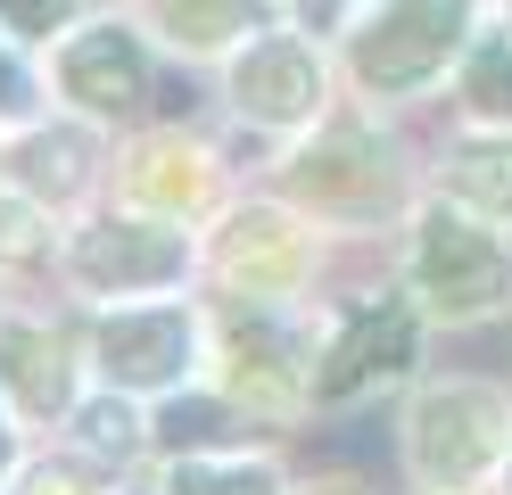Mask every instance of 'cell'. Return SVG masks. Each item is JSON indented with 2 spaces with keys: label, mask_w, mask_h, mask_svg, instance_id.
Instances as JSON below:
<instances>
[{
  "label": "cell",
  "mask_w": 512,
  "mask_h": 495,
  "mask_svg": "<svg viewBox=\"0 0 512 495\" xmlns=\"http://www.w3.org/2000/svg\"><path fill=\"white\" fill-rule=\"evenodd\" d=\"M512 454V396L488 380H430L405 413V471L422 495H471Z\"/></svg>",
  "instance_id": "6da1fadb"
},
{
  "label": "cell",
  "mask_w": 512,
  "mask_h": 495,
  "mask_svg": "<svg viewBox=\"0 0 512 495\" xmlns=\"http://www.w3.org/2000/svg\"><path fill=\"white\" fill-rule=\"evenodd\" d=\"M405 289H413V306H422V314L479 322V314L504 306L512 256H504V240L479 215L422 207V215H413V240H405Z\"/></svg>",
  "instance_id": "7a4b0ae2"
},
{
  "label": "cell",
  "mask_w": 512,
  "mask_h": 495,
  "mask_svg": "<svg viewBox=\"0 0 512 495\" xmlns=\"http://www.w3.org/2000/svg\"><path fill=\"white\" fill-rule=\"evenodd\" d=\"M479 0H380L347 42V66L372 99H413L446 75V58L471 42Z\"/></svg>",
  "instance_id": "3957f363"
},
{
  "label": "cell",
  "mask_w": 512,
  "mask_h": 495,
  "mask_svg": "<svg viewBox=\"0 0 512 495\" xmlns=\"http://www.w3.org/2000/svg\"><path fill=\"white\" fill-rule=\"evenodd\" d=\"M281 190L323 223H372L380 207H397V157L364 124H314V141L281 157Z\"/></svg>",
  "instance_id": "277c9868"
},
{
  "label": "cell",
  "mask_w": 512,
  "mask_h": 495,
  "mask_svg": "<svg viewBox=\"0 0 512 495\" xmlns=\"http://www.w3.org/2000/svg\"><path fill=\"white\" fill-rule=\"evenodd\" d=\"M199 264L190 231L166 215H100L67 240V273L91 297H157V289H182V273Z\"/></svg>",
  "instance_id": "5b68a950"
},
{
  "label": "cell",
  "mask_w": 512,
  "mask_h": 495,
  "mask_svg": "<svg viewBox=\"0 0 512 495\" xmlns=\"http://www.w3.org/2000/svg\"><path fill=\"white\" fill-rule=\"evenodd\" d=\"M91 355H100V380L124 388V396H174L190 388L207 355V322L190 306H116L100 330H91Z\"/></svg>",
  "instance_id": "8992f818"
},
{
  "label": "cell",
  "mask_w": 512,
  "mask_h": 495,
  "mask_svg": "<svg viewBox=\"0 0 512 495\" xmlns=\"http://www.w3.org/2000/svg\"><path fill=\"white\" fill-rule=\"evenodd\" d=\"M215 363H223V396H232L248 421H290L314 396V363H323V355H306L265 306H248V322L223 330Z\"/></svg>",
  "instance_id": "52a82bcc"
},
{
  "label": "cell",
  "mask_w": 512,
  "mask_h": 495,
  "mask_svg": "<svg viewBox=\"0 0 512 495\" xmlns=\"http://www.w3.org/2000/svg\"><path fill=\"white\" fill-rule=\"evenodd\" d=\"M413 347H422V306H413V297H364V306H347L339 339L314 363V396H323V405H347V396H364L380 380H405Z\"/></svg>",
  "instance_id": "ba28073f"
},
{
  "label": "cell",
  "mask_w": 512,
  "mask_h": 495,
  "mask_svg": "<svg viewBox=\"0 0 512 495\" xmlns=\"http://www.w3.org/2000/svg\"><path fill=\"white\" fill-rule=\"evenodd\" d=\"M207 264L240 306H273V297H290L314 273V248H306V223L290 207H240L207 240Z\"/></svg>",
  "instance_id": "9c48e42d"
},
{
  "label": "cell",
  "mask_w": 512,
  "mask_h": 495,
  "mask_svg": "<svg viewBox=\"0 0 512 495\" xmlns=\"http://www.w3.org/2000/svg\"><path fill=\"white\" fill-rule=\"evenodd\" d=\"M323 58H314L298 33H265V42L232 50V83H223V99L265 124V132H306L314 116H323Z\"/></svg>",
  "instance_id": "30bf717a"
},
{
  "label": "cell",
  "mask_w": 512,
  "mask_h": 495,
  "mask_svg": "<svg viewBox=\"0 0 512 495\" xmlns=\"http://www.w3.org/2000/svg\"><path fill=\"white\" fill-rule=\"evenodd\" d=\"M58 91L75 99V116L116 124L149 99V50L124 25H83V33L58 42Z\"/></svg>",
  "instance_id": "8fae6325"
},
{
  "label": "cell",
  "mask_w": 512,
  "mask_h": 495,
  "mask_svg": "<svg viewBox=\"0 0 512 495\" xmlns=\"http://www.w3.org/2000/svg\"><path fill=\"white\" fill-rule=\"evenodd\" d=\"M207 190H215V157L199 141H182V132H149V141L124 157V198H133L141 215L190 223L207 207Z\"/></svg>",
  "instance_id": "7c38bea8"
},
{
  "label": "cell",
  "mask_w": 512,
  "mask_h": 495,
  "mask_svg": "<svg viewBox=\"0 0 512 495\" xmlns=\"http://www.w3.org/2000/svg\"><path fill=\"white\" fill-rule=\"evenodd\" d=\"M0 396L17 413H75V363H67V339L42 322H0Z\"/></svg>",
  "instance_id": "4fadbf2b"
},
{
  "label": "cell",
  "mask_w": 512,
  "mask_h": 495,
  "mask_svg": "<svg viewBox=\"0 0 512 495\" xmlns=\"http://www.w3.org/2000/svg\"><path fill=\"white\" fill-rule=\"evenodd\" d=\"M91 132L83 124H34L25 141L9 149V182L25 198H42V207H67L75 190H91Z\"/></svg>",
  "instance_id": "5bb4252c"
},
{
  "label": "cell",
  "mask_w": 512,
  "mask_h": 495,
  "mask_svg": "<svg viewBox=\"0 0 512 495\" xmlns=\"http://www.w3.org/2000/svg\"><path fill=\"white\" fill-rule=\"evenodd\" d=\"M438 182H446V198H455L463 215L512 223V132L496 124V132L455 141V149H446V165H438Z\"/></svg>",
  "instance_id": "9a60e30c"
},
{
  "label": "cell",
  "mask_w": 512,
  "mask_h": 495,
  "mask_svg": "<svg viewBox=\"0 0 512 495\" xmlns=\"http://www.w3.org/2000/svg\"><path fill=\"white\" fill-rule=\"evenodd\" d=\"M240 429H248V413L223 388H174V396H157V413H149V438L174 462L182 454H232Z\"/></svg>",
  "instance_id": "2e32d148"
},
{
  "label": "cell",
  "mask_w": 512,
  "mask_h": 495,
  "mask_svg": "<svg viewBox=\"0 0 512 495\" xmlns=\"http://www.w3.org/2000/svg\"><path fill=\"white\" fill-rule=\"evenodd\" d=\"M67 429H75V454L91 462V471H124L141 446H157L141 396H124V388H91V396H75Z\"/></svg>",
  "instance_id": "e0dca14e"
},
{
  "label": "cell",
  "mask_w": 512,
  "mask_h": 495,
  "mask_svg": "<svg viewBox=\"0 0 512 495\" xmlns=\"http://www.w3.org/2000/svg\"><path fill=\"white\" fill-rule=\"evenodd\" d=\"M157 33L190 58H223V50H248V25H256V0H149Z\"/></svg>",
  "instance_id": "ac0fdd59"
},
{
  "label": "cell",
  "mask_w": 512,
  "mask_h": 495,
  "mask_svg": "<svg viewBox=\"0 0 512 495\" xmlns=\"http://www.w3.org/2000/svg\"><path fill=\"white\" fill-rule=\"evenodd\" d=\"M166 495H290V487L265 454L232 446V454H182L166 471Z\"/></svg>",
  "instance_id": "d6986e66"
},
{
  "label": "cell",
  "mask_w": 512,
  "mask_h": 495,
  "mask_svg": "<svg viewBox=\"0 0 512 495\" xmlns=\"http://www.w3.org/2000/svg\"><path fill=\"white\" fill-rule=\"evenodd\" d=\"M463 108L512 132V33L471 42V58H463Z\"/></svg>",
  "instance_id": "ffe728a7"
},
{
  "label": "cell",
  "mask_w": 512,
  "mask_h": 495,
  "mask_svg": "<svg viewBox=\"0 0 512 495\" xmlns=\"http://www.w3.org/2000/svg\"><path fill=\"white\" fill-rule=\"evenodd\" d=\"M83 9H91V0H0V42H9V50H34V42H67Z\"/></svg>",
  "instance_id": "44dd1931"
},
{
  "label": "cell",
  "mask_w": 512,
  "mask_h": 495,
  "mask_svg": "<svg viewBox=\"0 0 512 495\" xmlns=\"http://www.w3.org/2000/svg\"><path fill=\"white\" fill-rule=\"evenodd\" d=\"M42 256H50V207L9 182L0 190V264H42Z\"/></svg>",
  "instance_id": "7402d4cb"
},
{
  "label": "cell",
  "mask_w": 512,
  "mask_h": 495,
  "mask_svg": "<svg viewBox=\"0 0 512 495\" xmlns=\"http://www.w3.org/2000/svg\"><path fill=\"white\" fill-rule=\"evenodd\" d=\"M17 495H100V471L83 454H42V462H17Z\"/></svg>",
  "instance_id": "603a6c76"
},
{
  "label": "cell",
  "mask_w": 512,
  "mask_h": 495,
  "mask_svg": "<svg viewBox=\"0 0 512 495\" xmlns=\"http://www.w3.org/2000/svg\"><path fill=\"white\" fill-rule=\"evenodd\" d=\"M290 17H298L306 33H339L347 17H356V0H290Z\"/></svg>",
  "instance_id": "cb8c5ba5"
},
{
  "label": "cell",
  "mask_w": 512,
  "mask_h": 495,
  "mask_svg": "<svg viewBox=\"0 0 512 495\" xmlns=\"http://www.w3.org/2000/svg\"><path fill=\"white\" fill-rule=\"evenodd\" d=\"M290 495H372V487H364L356 471H314V479H298Z\"/></svg>",
  "instance_id": "d4e9b609"
},
{
  "label": "cell",
  "mask_w": 512,
  "mask_h": 495,
  "mask_svg": "<svg viewBox=\"0 0 512 495\" xmlns=\"http://www.w3.org/2000/svg\"><path fill=\"white\" fill-rule=\"evenodd\" d=\"M0 479H17V405L0 396Z\"/></svg>",
  "instance_id": "484cf974"
},
{
  "label": "cell",
  "mask_w": 512,
  "mask_h": 495,
  "mask_svg": "<svg viewBox=\"0 0 512 495\" xmlns=\"http://www.w3.org/2000/svg\"><path fill=\"white\" fill-rule=\"evenodd\" d=\"M9 108H25V75L9 66V50H0V116H9Z\"/></svg>",
  "instance_id": "4316f807"
},
{
  "label": "cell",
  "mask_w": 512,
  "mask_h": 495,
  "mask_svg": "<svg viewBox=\"0 0 512 495\" xmlns=\"http://www.w3.org/2000/svg\"><path fill=\"white\" fill-rule=\"evenodd\" d=\"M496 487H504V495H512V454H504V471H496Z\"/></svg>",
  "instance_id": "83f0119b"
},
{
  "label": "cell",
  "mask_w": 512,
  "mask_h": 495,
  "mask_svg": "<svg viewBox=\"0 0 512 495\" xmlns=\"http://www.w3.org/2000/svg\"><path fill=\"white\" fill-rule=\"evenodd\" d=\"M124 495H166V487H124Z\"/></svg>",
  "instance_id": "f1b7e54d"
},
{
  "label": "cell",
  "mask_w": 512,
  "mask_h": 495,
  "mask_svg": "<svg viewBox=\"0 0 512 495\" xmlns=\"http://www.w3.org/2000/svg\"><path fill=\"white\" fill-rule=\"evenodd\" d=\"M504 9H512V0H504Z\"/></svg>",
  "instance_id": "f546056e"
}]
</instances>
